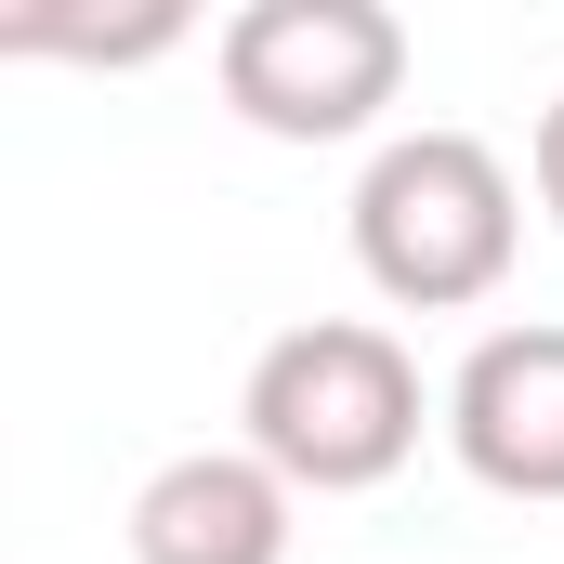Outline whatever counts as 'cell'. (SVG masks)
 I'll list each match as a JSON object with an SVG mask.
<instances>
[{"instance_id": "1", "label": "cell", "mask_w": 564, "mask_h": 564, "mask_svg": "<svg viewBox=\"0 0 564 564\" xmlns=\"http://www.w3.org/2000/svg\"><path fill=\"white\" fill-rule=\"evenodd\" d=\"M421 421H446V394H421V355L381 315H302L250 355L237 381V446L276 459L302 499H368L421 459Z\"/></svg>"}, {"instance_id": "2", "label": "cell", "mask_w": 564, "mask_h": 564, "mask_svg": "<svg viewBox=\"0 0 564 564\" xmlns=\"http://www.w3.org/2000/svg\"><path fill=\"white\" fill-rule=\"evenodd\" d=\"M355 276L381 289L394 315H473L512 289V250H525V184L486 132H394L368 171H355Z\"/></svg>"}, {"instance_id": "3", "label": "cell", "mask_w": 564, "mask_h": 564, "mask_svg": "<svg viewBox=\"0 0 564 564\" xmlns=\"http://www.w3.org/2000/svg\"><path fill=\"white\" fill-rule=\"evenodd\" d=\"M210 79L263 144H355L408 93V13L381 0H250L210 26Z\"/></svg>"}, {"instance_id": "4", "label": "cell", "mask_w": 564, "mask_h": 564, "mask_svg": "<svg viewBox=\"0 0 564 564\" xmlns=\"http://www.w3.org/2000/svg\"><path fill=\"white\" fill-rule=\"evenodd\" d=\"M446 459L486 499L564 512V315H512L446 368Z\"/></svg>"}, {"instance_id": "5", "label": "cell", "mask_w": 564, "mask_h": 564, "mask_svg": "<svg viewBox=\"0 0 564 564\" xmlns=\"http://www.w3.org/2000/svg\"><path fill=\"white\" fill-rule=\"evenodd\" d=\"M289 525H302V486L250 446H184L132 486V564H289Z\"/></svg>"}, {"instance_id": "6", "label": "cell", "mask_w": 564, "mask_h": 564, "mask_svg": "<svg viewBox=\"0 0 564 564\" xmlns=\"http://www.w3.org/2000/svg\"><path fill=\"white\" fill-rule=\"evenodd\" d=\"M171 40H184L171 0H144V13H53V0H13V13H0V53H13V66H158Z\"/></svg>"}, {"instance_id": "7", "label": "cell", "mask_w": 564, "mask_h": 564, "mask_svg": "<svg viewBox=\"0 0 564 564\" xmlns=\"http://www.w3.org/2000/svg\"><path fill=\"white\" fill-rule=\"evenodd\" d=\"M525 171H539V210H552V237H564V93L539 106V144H525Z\"/></svg>"}]
</instances>
